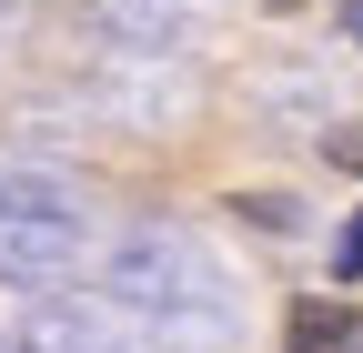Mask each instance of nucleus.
Masks as SVG:
<instances>
[{"label":"nucleus","instance_id":"1","mask_svg":"<svg viewBox=\"0 0 363 353\" xmlns=\"http://www.w3.org/2000/svg\"><path fill=\"white\" fill-rule=\"evenodd\" d=\"M283 353H363V313L333 293H303L283 313Z\"/></svg>","mask_w":363,"mask_h":353},{"label":"nucleus","instance_id":"4","mask_svg":"<svg viewBox=\"0 0 363 353\" xmlns=\"http://www.w3.org/2000/svg\"><path fill=\"white\" fill-rule=\"evenodd\" d=\"M333 21H343V40L363 51V0H333Z\"/></svg>","mask_w":363,"mask_h":353},{"label":"nucleus","instance_id":"2","mask_svg":"<svg viewBox=\"0 0 363 353\" xmlns=\"http://www.w3.org/2000/svg\"><path fill=\"white\" fill-rule=\"evenodd\" d=\"M333 283H363V212L333 232Z\"/></svg>","mask_w":363,"mask_h":353},{"label":"nucleus","instance_id":"3","mask_svg":"<svg viewBox=\"0 0 363 353\" xmlns=\"http://www.w3.org/2000/svg\"><path fill=\"white\" fill-rule=\"evenodd\" d=\"M323 152H333L343 172H363V121H343V131H333V142H323Z\"/></svg>","mask_w":363,"mask_h":353}]
</instances>
